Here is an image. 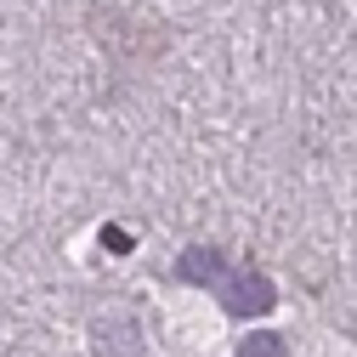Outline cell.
Here are the masks:
<instances>
[{
	"instance_id": "cell-1",
	"label": "cell",
	"mask_w": 357,
	"mask_h": 357,
	"mask_svg": "<svg viewBox=\"0 0 357 357\" xmlns=\"http://www.w3.org/2000/svg\"><path fill=\"white\" fill-rule=\"evenodd\" d=\"M176 273H182L188 284H199V289H210V295H221V306H227L233 318H255V312H273V301H278L273 278L250 273V266H233L221 250H204V244L182 250Z\"/></svg>"
},
{
	"instance_id": "cell-2",
	"label": "cell",
	"mask_w": 357,
	"mask_h": 357,
	"mask_svg": "<svg viewBox=\"0 0 357 357\" xmlns=\"http://www.w3.org/2000/svg\"><path fill=\"white\" fill-rule=\"evenodd\" d=\"M97 357H137L142 351V329L130 312H114V318H97Z\"/></svg>"
},
{
	"instance_id": "cell-3",
	"label": "cell",
	"mask_w": 357,
	"mask_h": 357,
	"mask_svg": "<svg viewBox=\"0 0 357 357\" xmlns=\"http://www.w3.org/2000/svg\"><path fill=\"white\" fill-rule=\"evenodd\" d=\"M238 357H284V335H250L238 346Z\"/></svg>"
},
{
	"instance_id": "cell-4",
	"label": "cell",
	"mask_w": 357,
	"mask_h": 357,
	"mask_svg": "<svg viewBox=\"0 0 357 357\" xmlns=\"http://www.w3.org/2000/svg\"><path fill=\"white\" fill-rule=\"evenodd\" d=\"M102 244H108L114 255H125V250H130V233H125V227H102Z\"/></svg>"
}]
</instances>
